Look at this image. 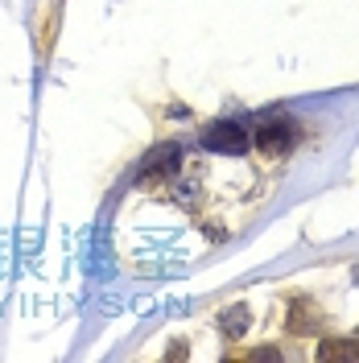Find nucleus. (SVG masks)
Returning a JSON list of instances; mask_svg holds the SVG:
<instances>
[{
    "instance_id": "0eeeda50",
    "label": "nucleus",
    "mask_w": 359,
    "mask_h": 363,
    "mask_svg": "<svg viewBox=\"0 0 359 363\" xmlns=\"http://www.w3.org/2000/svg\"><path fill=\"white\" fill-rule=\"evenodd\" d=\"M355 281H359V269H355Z\"/></svg>"
},
{
    "instance_id": "7ed1b4c3",
    "label": "nucleus",
    "mask_w": 359,
    "mask_h": 363,
    "mask_svg": "<svg viewBox=\"0 0 359 363\" xmlns=\"http://www.w3.org/2000/svg\"><path fill=\"white\" fill-rule=\"evenodd\" d=\"M318 359H359V342L355 339H322L318 342Z\"/></svg>"
},
{
    "instance_id": "423d86ee",
    "label": "nucleus",
    "mask_w": 359,
    "mask_h": 363,
    "mask_svg": "<svg viewBox=\"0 0 359 363\" xmlns=\"http://www.w3.org/2000/svg\"><path fill=\"white\" fill-rule=\"evenodd\" d=\"M252 359H281V351H272V347H260V351H252Z\"/></svg>"
},
{
    "instance_id": "20e7f679",
    "label": "nucleus",
    "mask_w": 359,
    "mask_h": 363,
    "mask_svg": "<svg viewBox=\"0 0 359 363\" xmlns=\"http://www.w3.org/2000/svg\"><path fill=\"white\" fill-rule=\"evenodd\" d=\"M178 145H165V149H158L153 157L145 161V174L140 178H153V174H174V165H178Z\"/></svg>"
},
{
    "instance_id": "f03ea898",
    "label": "nucleus",
    "mask_w": 359,
    "mask_h": 363,
    "mask_svg": "<svg viewBox=\"0 0 359 363\" xmlns=\"http://www.w3.org/2000/svg\"><path fill=\"white\" fill-rule=\"evenodd\" d=\"M202 145L211 149V153H231V157H240L248 149V133L236 124V120H215L206 136H202Z\"/></svg>"
},
{
    "instance_id": "f257e3e1",
    "label": "nucleus",
    "mask_w": 359,
    "mask_h": 363,
    "mask_svg": "<svg viewBox=\"0 0 359 363\" xmlns=\"http://www.w3.org/2000/svg\"><path fill=\"white\" fill-rule=\"evenodd\" d=\"M293 124H289V116H281V112H272L260 120V128H256V145H260V153H269V157H285L293 149Z\"/></svg>"
},
{
    "instance_id": "39448f33",
    "label": "nucleus",
    "mask_w": 359,
    "mask_h": 363,
    "mask_svg": "<svg viewBox=\"0 0 359 363\" xmlns=\"http://www.w3.org/2000/svg\"><path fill=\"white\" fill-rule=\"evenodd\" d=\"M248 318H252V314H248V306H244V301H236V306H231L219 322H223V330L231 335V339H240V335L248 330Z\"/></svg>"
}]
</instances>
